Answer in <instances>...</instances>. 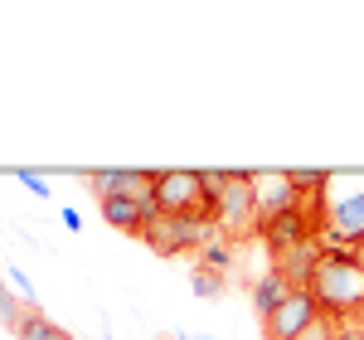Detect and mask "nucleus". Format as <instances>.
<instances>
[{
    "label": "nucleus",
    "mask_w": 364,
    "mask_h": 340,
    "mask_svg": "<svg viewBox=\"0 0 364 340\" xmlns=\"http://www.w3.org/2000/svg\"><path fill=\"white\" fill-rule=\"evenodd\" d=\"M311 297L321 316H331L336 326H355L364 316V262L350 248H326L316 277H311Z\"/></svg>",
    "instance_id": "f257e3e1"
},
{
    "label": "nucleus",
    "mask_w": 364,
    "mask_h": 340,
    "mask_svg": "<svg viewBox=\"0 0 364 340\" xmlns=\"http://www.w3.org/2000/svg\"><path fill=\"white\" fill-rule=\"evenodd\" d=\"M156 209L170 219H209L214 224L219 199L209 195L204 170H156Z\"/></svg>",
    "instance_id": "f03ea898"
},
{
    "label": "nucleus",
    "mask_w": 364,
    "mask_h": 340,
    "mask_svg": "<svg viewBox=\"0 0 364 340\" xmlns=\"http://www.w3.org/2000/svg\"><path fill=\"white\" fill-rule=\"evenodd\" d=\"M214 224H219L224 238L257 233V175H252V170H233V175H228V185L219 190Z\"/></svg>",
    "instance_id": "7ed1b4c3"
},
{
    "label": "nucleus",
    "mask_w": 364,
    "mask_h": 340,
    "mask_svg": "<svg viewBox=\"0 0 364 340\" xmlns=\"http://www.w3.org/2000/svg\"><path fill=\"white\" fill-rule=\"evenodd\" d=\"M214 238H219V224H209V219H170V214H161L156 224L146 228V243H151L161 257L204 253Z\"/></svg>",
    "instance_id": "20e7f679"
},
{
    "label": "nucleus",
    "mask_w": 364,
    "mask_h": 340,
    "mask_svg": "<svg viewBox=\"0 0 364 340\" xmlns=\"http://www.w3.org/2000/svg\"><path fill=\"white\" fill-rule=\"evenodd\" d=\"M321 257H326V238H306V243H296V248H277V253H272V272H277L291 292H311V277H316Z\"/></svg>",
    "instance_id": "39448f33"
},
{
    "label": "nucleus",
    "mask_w": 364,
    "mask_h": 340,
    "mask_svg": "<svg viewBox=\"0 0 364 340\" xmlns=\"http://www.w3.org/2000/svg\"><path fill=\"white\" fill-rule=\"evenodd\" d=\"M364 243V190L336 199L326 209V248H360Z\"/></svg>",
    "instance_id": "423d86ee"
},
{
    "label": "nucleus",
    "mask_w": 364,
    "mask_h": 340,
    "mask_svg": "<svg viewBox=\"0 0 364 340\" xmlns=\"http://www.w3.org/2000/svg\"><path fill=\"white\" fill-rule=\"evenodd\" d=\"M321 321V307H316V297L311 292H291L287 302H282L277 312L262 321V336L267 340H296L306 326H316Z\"/></svg>",
    "instance_id": "0eeeda50"
},
{
    "label": "nucleus",
    "mask_w": 364,
    "mask_h": 340,
    "mask_svg": "<svg viewBox=\"0 0 364 340\" xmlns=\"http://www.w3.org/2000/svg\"><path fill=\"white\" fill-rule=\"evenodd\" d=\"M102 219H107L112 228H122V233H132V238H146V228L156 224L161 214H156V209H146L141 199L112 195V199H102Z\"/></svg>",
    "instance_id": "6e6552de"
},
{
    "label": "nucleus",
    "mask_w": 364,
    "mask_h": 340,
    "mask_svg": "<svg viewBox=\"0 0 364 340\" xmlns=\"http://www.w3.org/2000/svg\"><path fill=\"white\" fill-rule=\"evenodd\" d=\"M282 209H301V190L291 185V175H257V219H272Z\"/></svg>",
    "instance_id": "1a4fd4ad"
},
{
    "label": "nucleus",
    "mask_w": 364,
    "mask_h": 340,
    "mask_svg": "<svg viewBox=\"0 0 364 340\" xmlns=\"http://www.w3.org/2000/svg\"><path fill=\"white\" fill-rule=\"evenodd\" d=\"M287 297H291V287L282 282V277L272 272V267H267V272L257 277V287H252V307H257V316H262V321H267V316L277 312V307L287 302Z\"/></svg>",
    "instance_id": "9d476101"
},
{
    "label": "nucleus",
    "mask_w": 364,
    "mask_h": 340,
    "mask_svg": "<svg viewBox=\"0 0 364 340\" xmlns=\"http://www.w3.org/2000/svg\"><path fill=\"white\" fill-rule=\"evenodd\" d=\"M15 336H20V340H73L68 331H58L39 307H29V312H25V321H20V331H15Z\"/></svg>",
    "instance_id": "9b49d317"
},
{
    "label": "nucleus",
    "mask_w": 364,
    "mask_h": 340,
    "mask_svg": "<svg viewBox=\"0 0 364 340\" xmlns=\"http://www.w3.org/2000/svg\"><path fill=\"white\" fill-rule=\"evenodd\" d=\"M287 175H291V185L301 190V199L321 195V190L331 185V170H287Z\"/></svg>",
    "instance_id": "f8f14e48"
},
{
    "label": "nucleus",
    "mask_w": 364,
    "mask_h": 340,
    "mask_svg": "<svg viewBox=\"0 0 364 340\" xmlns=\"http://www.w3.org/2000/svg\"><path fill=\"white\" fill-rule=\"evenodd\" d=\"M87 185H92L97 199H112L122 190V170H87Z\"/></svg>",
    "instance_id": "ddd939ff"
},
{
    "label": "nucleus",
    "mask_w": 364,
    "mask_h": 340,
    "mask_svg": "<svg viewBox=\"0 0 364 340\" xmlns=\"http://www.w3.org/2000/svg\"><path fill=\"white\" fill-rule=\"evenodd\" d=\"M29 307H20L10 292H0V326H10V331H20V321H25Z\"/></svg>",
    "instance_id": "4468645a"
},
{
    "label": "nucleus",
    "mask_w": 364,
    "mask_h": 340,
    "mask_svg": "<svg viewBox=\"0 0 364 340\" xmlns=\"http://www.w3.org/2000/svg\"><path fill=\"white\" fill-rule=\"evenodd\" d=\"M336 331H340L336 321H331V316H321V321H316V326H306L296 340H336Z\"/></svg>",
    "instance_id": "2eb2a0df"
},
{
    "label": "nucleus",
    "mask_w": 364,
    "mask_h": 340,
    "mask_svg": "<svg viewBox=\"0 0 364 340\" xmlns=\"http://www.w3.org/2000/svg\"><path fill=\"white\" fill-rule=\"evenodd\" d=\"M195 292H199V297H209V292H219V272H214V267H209V272L199 267V272H195Z\"/></svg>",
    "instance_id": "dca6fc26"
},
{
    "label": "nucleus",
    "mask_w": 364,
    "mask_h": 340,
    "mask_svg": "<svg viewBox=\"0 0 364 340\" xmlns=\"http://www.w3.org/2000/svg\"><path fill=\"white\" fill-rule=\"evenodd\" d=\"M20 180H25V185H29V190H34V195H49V190H44V180H39L34 170H20Z\"/></svg>",
    "instance_id": "f3484780"
},
{
    "label": "nucleus",
    "mask_w": 364,
    "mask_h": 340,
    "mask_svg": "<svg viewBox=\"0 0 364 340\" xmlns=\"http://www.w3.org/2000/svg\"><path fill=\"white\" fill-rule=\"evenodd\" d=\"M336 340H364V326H340Z\"/></svg>",
    "instance_id": "a211bd4d"
},
{
    "label": "nucleus",
    "mask_w": 364,
    "mask_h": 340,
    "mask_svg": "<svg viewBox=\"0 0 364 340\" xmlns=\"http://www.w3.org/2000/svg\"><path fill=\"white\" fill-rule=\"evenodd\" d=\"M355 257H360V262H364V243H360V248H355Z\"/></svg>",
    "instance_id": "6ab92c4d"
},
{
    "label": "nucleus",
    "mask_w": 364,
    "mask_h": 340,
    "mask_svg": "<svg viewBox=\"0 0 364 340\" xmlns=\"http://www.w3.org/2000/svg\"><path fill=\"white\" fill-rule=\"evenodd\" d=\"M0 292H5V277H0Z\"/></svg>",
    "instance_id": "aec40b11"
},
{
    "label": "nucleus",
    "mask_w": 364,
    "mask_h": 340,
    "mask_svg": "<svg viewBox=\"0 0 364 340\" xmlns=\"http://www.w3.org/2000/svg\"><path fill=\"white\" fill-rule=\"evenodd\" d=\"M355 326H364V316H360V321H355Z\"/></svg>",
    "instance_id": "412c9836"
}]
</instances>
